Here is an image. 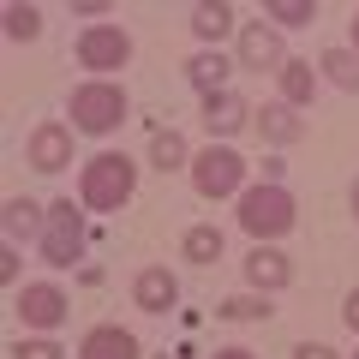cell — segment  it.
<instances>
[{
  "label": "cell",
  "instance_id": "1",
  "mask_svg": "<svg viewBox=\"0 0 359 359\" xmlns=\"http://www.w3.org/2000/svg\"><path fill=\"white\" fill-rule=\"evenodd\" d=\"M132 186H138V168H132L126 156H114V150L90 156V162L78 168V198H84L90 210H120L132 198Z\"/></svg>",
  "mask_w": 359,
  "mask_h": 359
},
{
  "label": "cell",
  "instance_id": "2",
  "mask_svg": "<svg viewBox=\"0 0 359 359\" xmlns=\"http://www.w3.org/2000/svg\"><path fill=\"white\" fill-rule=\"evenodd\" d=\"M120 120H126V90L108 84V78H90V84L72 90V126L90 132V138H102V132H114Z\"/></svg>",
  "mask_w": 359,
  "mask_h": 359
},
{
  "label": "cell",
  "instance_id": "3",
  "mask_svg": "<svg viewBox=\"0 0 359 359\" xmlns=\"http://www.w3.org/2000/svg\"><path fill=\"white\" fill-rule=\"evenodd\" d=\"M240 228L252 233V240H276V233L294 228V192L287 186H252V192L240 198Z\"/></svg>",
  "mask_w": 359,
  "mask_h": 359
},
{
  "label": "cell",
  "instance_id": "4",
  "mask_svg": "<svg viewBox=\"0 0 359 359\" xmlns=\"http://www.w3.org/2000/svg\"><path fill=\"white\" fill-rule=\"evenodd\" d=\"M42 257H48L54 269H72L78 257H84V210H78L72 198L48 204V222H42Z\"/></svg>",
  "mask_w": 359,
  "mask_h": 359
},
{
  "label": "cell",
  "instance_id": "5",
  "mask_svg": "<svg viewBox=\"0 0 359 359\" xmlns=\"http://www.w3.org/2000/svg\"><path fill=\"white\" fill-rule=\"evenodd\" d=\"M126 60H132V36L120 25H90L78 36V66L84 72H120Z\"/></svg>",
  "mask_w": 359,
  "mask_h": 359
},
{
  "label": "cell",
  "instance_id": "6",
  "mask_svg": "<svg viewBox=\"0 0 359 359\" xmlns=\"http://www.w3.org/2000/svg\"><path fill=\"white\" fill-rule=\"evenodd\" d=\"M192 186L204 198H228V192H240V186H245V162L233 150H216V144H210L204 156H192Z\"/></svg>",
  "mask_w": 359,
  "mask_h": 359
},
{
  "label": "cell",
  "instance_id": "7",
  "mask_svg": "<svg viewBox=\"0 0 359 359\" xmlns=\"http://www.w3.org/2000/svg\"><path fill=\"white\" fill-rule=\"evenodd\" d=\"M18 318H25V330H60L66 323V294L54 282H30V287H18Z\"/></svg>",
  "mask_w": 359,
  "mask_h": 359
},
{
  "label": "cell",
  "instance_id": "8",
  "mask_svg": "<svg viewBox=\"0 0 359 359\" xmlns=\"http://www.w3.org/2000/svg\"><path fill=\"white\" fill-rule=\"evenodd\" d=\"M30 168H36V174H60V168H72V126L42 120V126L30 132Z\"/></svg>",
  "mask_w": 359,
  "mask_h": 359
},
{
  "label": "cell",
  "instance_id": "9",
  "mask_svg": "<svg viewBox=\"0 0 359 359\" xmlns=\"http://www.w3.org/2000/svg\"><path fill=\"white\" fill-rule=\"evenodd\" d=\"M240 60L252 66V72H282V30L276 25H245L240 30Z\"/></svg>",
  "mask_w": 359,
  "mask_h": 359
},
{
  "label": "cell",
  "instance_id": "10",
  "mask_svg": "<svg viewBox=\"0 0 359 359\" xmlns=\"http://www.w3.org/2000/svg\"><path fill=\"white\" fill-rule=\"evenodd\" d=\"M78 359H138V335L120 330V323H96L78 341Z\"/></svg>",
  "mask_w": 359,
  "mask_h": 359
},
{
  "label": "cell",
  "instance_id": "11",
  "mask_svg": "<svg viewBox=\"0 0 359 359\" xmlns=\"http://www.w3.org/2000/svg\"><path fill=\"white\" fill-rule=\"evenodd\" d=\"M132 299H138V311H174V306H180V282L168 276L162 264H150V269H138Z\"/></svg>",
  "mask_w": 359,
  "mask_h": 359
},
{
  "label": "cell",
  "instance_id": "12",
  "mask_svg": "<svg viewBox=\"0 0 359 359\" xmlns=\"http://www.w3.org/2000/svg\"><path fill=\"white\" fill-rule=\"evenodd\" d=\"M245 120H252V108H245V96H240V90H216V96H204V126L216 132V138L240 132Z\"/></svg>",
  "mask_w": 359,
  "mask_h": 359
},
{
  "label": "cell",
  "instance_id": "13",
  "mask_svg": "<svg viewBox=\"0 0 359 359\" xmlns=\"http://www.w3.org/2000/svg\"><path fill=\"white\" fill-rule=\"evenodd\" d=\"M245 282L257 287V294H276V287L294 282V264H287L282 252H269V245H257L252 257H245Z\"/></svg>",
  "mask_w": 359,
  "mask_h": 359
},
{
  "label": "cell",
  "instance_id": "14",
  "mask_svg": "<svg viewBox=\"0 0 359 359\" xmlns=\"http://www.w3.org/2000/svg\"><path fill=\"white\" fill-rule=\"evenodd\" d=\"M276 84H282V102L287 108H306L311 96H318V72H311V60H282Z\"/></svg>",
  "mask_w": 359,
  "mask_h": 359
},
{
  "label": "cell",
  "instance_id": "15",
  "mask_svg": "<svg viewBox=\"0 0 359 359\" xmlns=\"http://www.w3.org/2000/svg\"><path fill=\"white\" fill-rule=\"evenodd\" d=\"M252 126L264 132V144H282V150H287V144H299V132H306V126H299V114H294L287 102H269Z\"/></svg>",
  "mask_w": 359,
  "mask_h": 359
},
{
  "label": "cell",
  "instance_id": "16",
  "mask_svg": "<svg viewBox=\"0 0 359 359\" xmlns=\"http://www.w3.org/2000/svg\"><path fill=\"white\" fill-rule=\"evenodd\" d=\"M42 222H48L42 204H30V198H6V240H30V233L42 240Z\"/></svg>",
  "mask_w": 359,
  "mask_h": 359
},
{
  "label": "cell",
  "instance_id": "17",
  "mask_svg": "<svg viewBox=\"0 0 359 359\" xmlns=\"http://www.w3.org/2000/svg\"><path fill=\"white\" fill-rule=\"evenodd\" d=\"M228 72L233 66L222 60V54H192V60H186V78H192V90H204V96L228 90Z\"/></svg>",
  "mask_w": 359,
  "mask_h": 359
},
{
  "label": "cell",
  "instance_id": "18",
  "mask_svg": "<svg viewBox=\"0 0 359 359\" xmlns=\"http://www.w3.org/2000/svg\"><path fill=\"white\" fill-rule=\"evenodd\" d=\"M180 252H186V264H216L222 257V228H186Z\"/></svg>",
  "mask_w": 359,
  "mask_h": 359
},
{
  "label": "cell",
  "instance_id": "19",
  "mask_svg": "<svg viewBox=\"0 0 359 359\" xmlns=\"http://www.w3.org/2000/svg\"><path fill=\"white\" fill-rule=\"evenodd\" d=\"M192 30L204 42H222L233 30V6H222V0H216V6H192Z\"/></svg>",
  "mask_w": 359,
  "mask_h": 359
},
{
  "label": "cell",
  "instance_id": "20",
  "mask_svg": "<svg viewBox=\"0 0 359 359\" xmlns=\"http://www.w3.org/2000/svg\"><path fill=\"white\" fill-rule=\"evenodd\" d=\"M150 162L168 174V168H186V162H192V150H186L180 132H156V138H150Z\"/></svg>",
  "mask_w": 359,
  "mask_h": 359
},
{
  "label": "cell",
  "instance_id": "21",
  "mask_svg": "<svg viewBox=\"0 0 359 359\" xmlns=\"http://www.w3.org/2000/svg\"><path fill=\"white\" fill-rule=\"evenodd\" d=\"M318 72H330L341 90H359V54H347V48H323Z\"/></svg>",
  "mask_w": 359,
  "mask_h": 359
},
{
  "label": "cell",
  "instance_id": "22",
  "mask_svg": "<svg viewBox=\"0 0 359 359\" xmlns=\"http://www.w3.org/2000/svg\"><path fill=\"white\" fill-rule=\"evenodd\" d=\"M311 18H318V6H311V0H269V25H276V30L311 25Z\"/></svg>",
  "mask_w": 359,
  "mask_h": 359
},
{
  "label": "cell",
  "instance_id": "23",
  "mask_svg": "<svg viewBox=\"0 0 359 359\" xmlns=\"http://www.w3.org/2000/svg\"><path fill=\"white\" fill-rule=\"evenodd\" d=\"M216 318H228V323L269 318V294H264V299H252V294H233V299H222V306H216Z\"/></svg>",
  "mask_w": 359,
  "mask_h": 359
},
{
  "label": "cell",
  "instance_id": "24",
  "mask_svg": "<svg viewBox=\"0 0 359 359\" xmlns=\"http://www.w3.org/2000/svg\"><path fill=\"white\" fill-rule=\"evenodd\" d=\"M36 30H42V13H36V6H6V36H13V42H30Z\"/></svg>",
  "mask_w": 359,
  "mask_h": 359
},
{
  "label": "cell",
  "instance_id": "25",
  "mask_svg": "<svg viewBox=\"0 0 359 359\" xmlns=\"http://www.w3.org/2000/svg\"><path fill=\"white\" fill-rule=\"evenodd\" d=\"M13 359H66V353L48 341V335H36V341H18V347H13Z\"/></svg>",
  "mask_w": 359,
  "mask_h": 359
},
{
  "label": "cell",
  "instance_id": "26",
  "mask_svg": "<svg viewBox=\"0 0 359 359\" xmlns=\"http://www.w3.org/2000/svg\"><path fill=\"white\" fill-rule=\"evenodd\" d=\"M0 282H18V252H13V245L0 252Z\"/></svg>",
  "mask_w": 359,
  "mask_h": 359
},
{
  "label": "cell",
  "instance_id": "27",
  "mask_svg": "<svg viewBox=\"0 0 359 359\" xmlns=\"http://www.w3.org/2000/svg\"><path fill=\"white\" fill-rule=\"evenodd\" d=\"M294 359H335V353H330V347H318V341H299Z\"/></svg>",
  "mask_w": 359,
  "mask_h": 359
},
{
  "label": "cell",
  "instance_id": "28",
  "mask_svg": "<svg viewBox=\"0 0 359 359\" xmlns=\"http://www.w3.org/2000/svg\"><path fill=\"white\" fill-rule=\"evenodd\" d=\"M72 13H78V18H108V6H102V0H78Z\"/></svg>",
  "mask_w": 359,
  "mask_h": 359
},
{
  "label": "cell",
  "instance_id": "29",
  "mask_svg": "<svg viewBox=\"0 0 359 359\" xmlns=\"http://www.w3.org/2000/svg\"><path fill=\"white\" fill-rule=\"evenodd\" d=\"M341 318H347V330H359V287L347 294V306H341Z\"/></svg>",
  "mask_w": 359,
  "mask_h": 359
},
{
  "label": "cell",
  "instance_id": "30",
  "mask_svg": "<svg viewBox=\"0 0 359 359\" xmlns=\"http://www.w3.org/2000/svg\"><path fill=\"white\" fill-rule=\"evenodd\" d=\"M216 359H257V353H245V347H222Z\"/></svg>",
  "mask_w": 359,
  "mask_h": 359
},
{
  "label": "cell",
  "instance_id": "31",
  "mask_svg": "<svg viewBox=\"0 0 359 359\" xmlns=\"http://www.w3.org/2000/svg\"><path fill=\"white\" fill-rule=\"evenodd\" d=\"M353 48H359V13H353Z\"/></svg>",
  "mask_w": 359,
  "mask_h": 359
},
{
  "label": "cell",
  "instance_id": "32",
  "mask_svg": "<svg viewBox=\"0 0 359 359\" xmlns=\"http://www.w3.org/2000/svg\"><path fill=\"white\" fill-rule=\"evenodd\" d=\"M353 216H359V186H353Z\"/></svg>",
  "mask_w": 359,
  "mask_h": 359
}]
</instances>
